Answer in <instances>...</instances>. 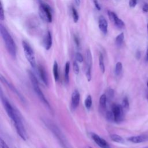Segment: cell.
Instances as JSON below:
<instances>
[{"instance_id": "15", "label": "cell", "mask_w": 148, "mask_h": 148, "mask_svg": "<svg viewBox=\"0 0 148 148\" xmlns=\"http://www.w3.org/2000/svg\"><path fill=\"white\" fill-rule=\"evenodd\" d=\"M127 140L134 143H140L148 140V136L145 135H140L137 136H132L127 138Z\"/></svg>"}, {"instance_id": "3", "label": "cell", "mask_w": 148, "mask_h": 148, "mask_svg": "<svg viewBox=\"0 0 148 148\" xmlns=\"http://www.w3.org/2000/svg\"><path fill=\"white\" fill-rule=\"evenodd\" d=\"M8 116L10 118V119L13 122L15 128L18 135L20 136V138L22 139L25 140L27 138V132H26L24 125L22 121L21 117L18 110L15 108L14 110V112H13Z\"/></svg>"}, {"instance_id": "1", "label": "cell", "mask_w": 148, "mask_h": 148, "mask_svg": "<svg viewBox=\"0 0 148 148\" xmlns=\"http://www.w3.org/2000/svg\"><path fill=\"white\" fill-rule=\"evenodd\" d=\"M43 123L47 127V128L52 132L54 136L57 138L60 144L63 148H71L70 145L66 139L65 136L63 134L60 128L53 123L51 121L47 119L43 120Z\"/></svg>"}, {"instance_id": "34", "label": "cell", "mask_w": 148, "mask_h": 148, "mask_svg": "<svg viewBox=\"0 0 148 148\" xmlns=\"http://www.w3.org/2000/svg\"><path fill=\"white\" fill-rule=\"evenodd\" d=\"M1 148H9L6 142L1 139Z\"/></svg>"}, {"instance_id": "21", "label": "cell", "mask_w": 148, "mask_h": 148, "mask_svg": "<svg viewBox=\"0 0 148 148\" xmlns=\"http://www.w3.org/2000/svg\"><path fill=\"white\" fill-rule=\"evenodd\" d=\"M124 34L123 32H121L116 37L115 42L116 45L117 46H120L122 45L124 41Z\"/></svg>"}, {"instance_id": "41", "label": "cell", "mask_w": 148, "mask_h": 148, "mask_svg": "<svg viewBox=\"0 0 148 148\" xmlns=\"http://www.w3.org/2000/svg\"><path fill=\"white\" fill-rule=\"evenodd\" d=\"M144 148H148V147H144Z\"/></svg>"}, {"instance_id": "17", "label": "cell", "mask_w": 148, "mask_h": 148, "mask_svg": "<svg viewBox=\"0 0 148 148\" xmlns=\"http://www.w3.org/2000/svg\"><path fill=\"white\" fill-rule=\"evenodd\" d=\"M53 76H54L55 81L57 82L59 79V73H58V66L57 62L56 61H55L53 64Z\"/></svg>"}, {"instance_id": "35", "label": "cell", "mask_w": 148, "mask_h": 148, "mask_svg": "<svg viewBox=\"0 0 148 148\" xmlns=\"http://www.w3.org/2000/svg\"><path fill=\"white\" fill-rule=\"evenodd\" d=\"M142 10L144 12H148V3H145L143 7H142Z\"/></svg>"}, {"instance_id": "10", "label": "cell", "mask_w": 148, "mask_h": 148, "mask_svg": "<svg viewBox=\"0 0 148 148\" xmlns=\"http://www.w3.org/2000/svg\"><path fill=\"white\" fill-rule=\"evenodd\" d=\"M91 136L94 142L101 148H110L109 143L104 139L100 137L98 135L92 133Z\"/></svg>"}, {"instance_id": "25", "label": "cell", "mask_w": 148, "mask_h": 148, "mask_svg": "<svg viewBox=\"0 0 148 148\" xmlns=\"http://www.w3.org/2000/svg\"><path fill=\"white\" fill-rule=\"evenodd\" d=\"M123 108L125 110H127L129 109L130 108V103L128 99V98L127 97H125L122 101V105H121Z\"/></svg>"}, {"instance_id": "28", "label": "cell", "mask_w": 148, "mask_h": 148, "mask_svg": "<svg viewBox=\"0 0 148 148\" xmlns=\"http://www.w3.org/2000/svg\"><path fill=\"white\" fill-rule=\"evenodd\" d=\"M75 58L76 61L79 62H82L83 61V57L82 56V54L79 53V52H77L75 54Z\"/></svg>"}, {"instance_id": "12", "label": "cell", "mask_w": 148, "mask_h": 148, "mask_svg": "<svg viewBox=\"0 0 148 148\" xmlns=\"http://www.w3.org/2000/svg\"><path fill=\"white\" fill-rule=\"evenodd\" d=\"M80 93L77 90H75L71 96V107L72 110H74L76 109L78 106L80 102Z\"/></svg>"}, {"instance_id": "38", "label": "cell", "mask_w": 148, "mask_h": 148, "mask_svg": "<svg viewBox=\"0 0 148 148\" xmlns=\"http://www.w3.org/2000/svg\"><path fill=\"white\" fill-rule=\"evenodd\" d=\"M74 1L77 6H79L80 5V0H74Z\"/></svg>"}, {"instance_id": "30", "label": "cell", "mask_w": 148, "mask_h": 148, "mask_svg": "<svg viewBox=\"0 0 148 148\" xmlns=\"http://www.w3.org/2000/svg\"><path fill=\"white\" fill-rule=\"evenodd\" d=\"M113 95H114V91L111 88H109V90H108V91H107V93L106 94L107 98L109 97V98H112L113 97Z\"/></svg>"}, {"instance_id": "29", "label": "cell", "mask_w": 148, "mask_h": 148, "mask_svg": "<svg viewBox=\"0 0 148 148\" xmlns=\"http://www.w3.org/2000/svg\"><path fill=\"white\" fill-rule=\"evenodd\" d=\"M0 18L2 21L5 18V15H4V11H3V8L2 5V3L1 1V8H0Z\"/></svg>"}, {"instance_id": "37", "label": "cell", "mask_w": 148, "mask_h": 148, "mask_svg": "<svg viewBox=\"0 0 148 148\" xmlns=\"http://www.w3.org/2000/svg\"><path fill=\"white\" fill-rule=\"evenodd\" d=\"M145 60L147 62H148V47L146 50V56H145Z\"/></svg>"}, {"instance_id": "4", "label": "cell", "mask_w": 148, "mask_h": 148, "mask_svg": "<svg viewBox=\"0 0 148 148\" xmlns=\"http://www.w3.org/2000/svg\"><path fill=\"white\" fill-rule=\"evenodd\" d=\"M28 76L29 77V79L31 80V84L32 85L33 88L35 92L36 93V94L37 95V96L38 97L39 99L40 100V101L45 105V106L50 110H51V108L49 103V102L47 101V99L46 98L44 94L43 93L42 91L41 90L39 85V83L38 81L37 80V78L36 77V76H35V75L30 71H28Z\"/></svg>"}, {"instance_id": "11", "label": "cell", "mask_w": 148, "mask_h": 148, "mask_svg": "<svg viewBox=\"0 0 148 148\" xmlns=\"http://www.w3.org/2000/svg\"><path fill=\"white\" fill-rule=\"evenodd\" d=\"M1 82L4 83L9 88H10V90H11V91L12 92H13L20 99L21 101H23V102L25 101V99L24 98V97L22 96V95L20 93V92L18 91V90H17L15 87H14V86H13L9 81H8L3 76H1Z\"/></svg>"}, {"instance_id": "13", "label": "cell", "mask_w": 148, "mask_h": 148, "mask_svg": "<svg viewBox=\"0 0 148 148\" xmlns=\"http://www.w3.org/2000/svg\"><path fill=\"white\" fill-rule=\"evenodd\" d=\"M38 71L39 76L40 80L42 81V82L46 86H49V79H48L47 72H46L45 69L44 68V67L41 65H38Z\"/></svg>"}, {"instance_id": "31", "label": "cell", "mask_w": 148, "mask_h": 148, "mask_svg": "<svg viewBox=\"0 0 148 148\" xmlns=\"http://www.w3.org/2000/svg\"><path fill=\"white\" fill-rule=\"evenodd\" d=\"M137 4V0H130L129 6L131 8H135Z\"/></svg>"}, {"instance_id": "20", "label": "cell", "mask_w": 148, "mask_h": 148, "mask_svg": "<svg viewBox=\"0 0 148 148\" xmlns=\"http://www.w3.org/2000/svg\"><path fill=\"white\" fill-rule=\"evenodd\" d=\"M106 101H107V97L105 94H103L101 95L99 98V106L101 109H105L106 106Z\"/></svg>"}, {"instance_id": "36", "label": "cell", "mask_w": 148, "mask_h": 148, "mask_svg": "<svg viewBox=\"0 0 148 148\" xmlns=\"http://www.w3.org/2000/svg\"><path fill=\"white\" fill-rule=\"evenodd\" d=\"M136 57L137 59H139L140 57V52L139 50H138L136 53Z\"/></svg>"}, {"instance_id": "23", "label": "cell", "mask_w": 148, "mask_h": 148, "mask_svg": "<svg viewBox=\"0 0 148 148\" xmlns=\"http://www.w3.org/2000/svg\"><path fill=\"white\" fill-rule=\"evenodd\" d=\"M123 69V65L121 62H117L115 66V69H114V73L116 76H119L120 75V73L122 72Z\"/></svg>"}, {"instance_id": "5", "label": "cell", "mask_w": 148, "mask_h": 148, "mask_svg": "<svg viewBox=\"0 0 148 148\" xmlns=\"http://www.w3.org/2000/svg\"><path fill=\"white\" fill-rule=\"evenodd\" d=\"M22 46H23L24 53L27 60L29 62L32 68H35L36 66V64L35 54L33 49H32L31 46L29 45V43L24 40L22 42Z\"/></svg>"}, {"instance_id": "33", "label": "cell", "mask_w": 148, "mask_h": 148, "mask_svg": "<svg viewBox=\"0 0 148 148\" xmlns=\"http://www.w3.org/2000/svg\"><path fill=\"white\" fill-rule=\"evenodd\" d=\"M93 2H94V5H95L96 9H97V10H100L101 9V6H100V5H99V3L98 0H93Z\"/></svg>"}, {"instance_id": "6", "label": "cell", "mask_w": 148, "mask_h": 148, "mask_svg": "<svg viewBox=\"0 0 148 148\" xmlns=\"http://www.w3.org/2000/svg\"><path fill=\"white\" fill-rule=\"evenodd\" d=\"M38 13L40 18L43 21L49 23L52 22L53 17L51 9L45 3H41L39 7Z\"/></svg>"}, {"instance_id": "8", "label": "cell", "mask_w": 148, "mask_h": 148, "mask_svg": "<svg viewBox=\"0 0 148 148\" xmlns=\"http://www.w3.org/2000/svg\"><path fill=\"white\" fill-rule=\"evenodd\" d=\"M86 76L88 81H90L91 79V66H92V55L90 49H87L86 53Z\"/></svg>"}, {"instance_id": "27", "label": "cell", "mask_w": 148, "mask_h": 148, "mask_svg": "<svg viewBox=\"0 0 148 148\" xmlns=\"http://www.w3.org/2000/svg\"><path fill=\"white\" fill-rule=\"evenodd\" d=\"M73 70L74 71V73L76 75L79 74V67L78 64L76 62V61H75L73 62Z\"/></svg>"}, {"instance_id": "40", "label": "cell", "mask_w": 148, "mask_h": 148, "mask_svg": "<svg viewBox=\"0 0 148 148\" xmlns=\"http://www.w3.org/2000/svg\"><path fill=\"white\" fill-rule=\"evenodd\" d=\"M146 85H147V88H148V80H147V84H146Z\"/></svg>"}, {"instance_id": "14", "label": "cell", "mask_w": 148, "mask_h": 148, "mask_svg": "<svg viewBox=\"0 0 148 148\" xmlns=\"http://www.w3.org/2000/svg\"><path fill=\"white\" fill-rule=\"evenodd\" d=\"M98 27L99 29L103 34H107L108 29V23L105 17L103 16H100L98 18Z\"/></svg>"}, {"instance_id": "43", "label": "cell", "mask_w": 148, "mask_h": 148, "mask_svg": "<svg viewBox=\"0 0 148 148\" xmlns=\"http://www.w3.org/2000/svg\"><path fill=\"white\" fill-rule=\"evenodd\" d=\"M147 100H148V99H147Z\"/></svg>"}, {"instance_id": "22", "label": "cell", "mask_w": 148, "mask_h": 148, "mask_svg": "<svg viewBox=\"0 0 148 148\" xmlns=\"http://www.w3.org/2000/svg\"><path fill=\"white\" fill-rule=\"evenodd\" d=\"M99 66L100 70L102 73H104L105 71V64H104V61H103V55L100 53L99 56Z\"/></svg>"}, {"instance_id": "2", "label": "cell", "mask_w": 148, "mask_h": 148, "mask_svg": "<svg viewBox=\"0 0 148 148\" xmlns=\"http://www.w3.org/2000/svg\"><path fill=\"white\" fill-rule=\"evenodd\" d=\"M0 32L8 53L13 58H16L17 52L16 43L6 28L2 24L0 25Z\"/></svg>"}, {"instance_id": "16", "label": "cell", "mask_w": 148, "mask_h": 148, "mask_svg": "<svg viewBox=\"0 0 148 148\" xmlns=\"http://www.w3.org/2000/svg\"><path fill=\"white\" fill-rule=\"evenodd\" d=\"M52 36L51 32L48 31L43 40V45L46 50H49L52 46Z\"/></svg>"}, {"instance_id": "26", "label": "cell", "mask_w": 148, "mask_h": 148, "mask_svg": "<svg viewBox=\"0 0 148 148\" xmlns=\"http://www.w3.org/2000/svg\"><path fill=\"white\" fill-rule=\"evenodd\" d=\"M72 17H73V20L74 23H77L79 20V14L77 13V11L75 8H72Z\"/></svg>"}, {"instance_id": "39", "label": "cell", "mask_w": 148, "mask_h": 148, "mask_svg": "<svg viewBox=\"0 0 148 148\" xmlns=\"http://www.w3.org/2000/svg\"><path fill=\"white\" fill-rule=\"evenodd\" d=\"M147 34H148V23L147 24Z\"/></svg>"}, {"instance_id": "9", "label": "cell", "mask_w": 148, "mask_h": 148, "mask_svg": "<svg viewBox=\"0 0 148 148\" xmlns=\"http://www.w3.org/2000/svg\"><path fill=\"white\" fill-rule=\"evenodd\" d=\"M108 15L109 18V20L114 23V24L119 29L124 28L125 27V24L124 21L119 18L117 14L110 10L108 11Z\"/></svg>"}, {"instance_id": "42", "label": "cell", "mask_w": 148, "mask_h": 148, "mask_svg": "<svg viewBox=\"0 0 148 148\" xmlns=\"http://www.w3.org/2000/svg\"><path fill=\"white\" fill-rule=\"evenodd\" d=\"M89 148H91V147H89Z\"/></svg>"}, {"instance_id": "19", "label": "cell", "mask_w": 148, "mask_h": 148, "mask_svg": "<svg viewBox=\"0 0 148 148\" xmlns=\"http://www.w3.org/2000/svg\"><path fill=\"white\" fill-rule=\"evenodd\" d=\"M110 138L111 139V140H112L113 141L119 143H124L125 141L124 139L119 135L117 134H111L110 135Z\"/></svg>"}, {"instance_id": "7", "label": "cell", "mask_w": 148, "mask_h": 148, "mask_svg": "<svg viewBox=\"0 0 148 148\" xmlns=\"http://www.w3.org/2000/svg\"><path fill=\"white\" fill-rule=\"evenodd\" d=\"M113 117L114 121L116 123L121 122L124 119V111L122 106L121 105L113 103L112 105V110H111Z\"/></svg>"}, {"instance_id": "24", "label": "cell", "mask_w": 148, "mask_h": 148, "mask_svg": "<svg viewBox=\"0 0 148 148\" xmlns=\"http://www.w3.org/2000/svg\"><path fill=\"white\" fill-rule=\"evenodd\" d=\"M84 105L87 110H89L91 108L92 105V98L90 95H88L86 97L84 101Z\"/></svg>"}, {"instance_id": "32", "label": "cell", "mask_w": 148, "mask_h": 148, "mask_svg": "<svg viewBox=\"0 0 148 148\" xmlns=\"http://www.w3.org/2000/svg\"><path fill=\"white\" fill-rule=\"evenodd\" d=\"M73 39H74L75 43H76V46H80V40H79V38H78V36H76V35H75L73 36Z\"/></svg>"}, {"instance_id": "18", "label": "cell", "mask_w": 148, "mask_h": 148, "mask_svg": "<svg viewBox=\"0 0 148 148\" xmlns=\"http://www.w3.org/2000/svg\"><path fill=\"white\" fill-rule=\"evenodd\" d=\"M70 70V63L69 61H67L65 65V70H64V79L66 83H68L69 80V74Z\"/></svg>"}]
</instances>
